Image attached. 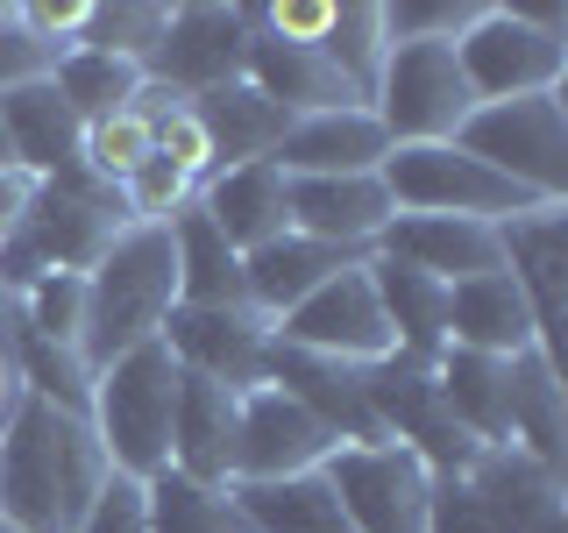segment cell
I'll use <instances>...</instances> for the list:
<instances>
[{
    "label": "cell",
    "instance_id": "1",
    "mask_svg": "<svg viewBox=\"0 0 568 533\" xmlns=\"http://www.w3.org/2000/svg\"><path fill=\"white\" fill-rule=\"evenodd\" d=\"M106 484V449L85 413L22 391L0 420V520L8 533H79Z\"/></svg>",
    "mask_w": 568,
    "mask_h": 533
},
{
    "label": "cell",
    "instance_id": "2",
    "mask_svg": "<svg viewBox=\"0 0 568 533\" xmlns=\"http://www.w3.org/2000/svg\"><path fill=\"white\" fill-rule=\"evenodd\" d=\"M178 306V249L171 228H121L114 249L85 271V363L106 370L114 355H129L142 342L164 334V320Z\"/></svg>",
    "mask_w": 568,
    "mask_h": 533
},
{
    "label": "cell",
    "instance_id": "3",
    "mask_svg": "<svg viewBox=\"0 0 568 533\" xmlns=\"http://www.w3.org/2000/svg\"><path fill=\"white\" fill-rule=\"evenodd\" d=\"M171 413H178V355L164 342H142L93 370V434L106 449V470L150 484L171 470Z\"/></svg>",
    "mask_w": 568,
    "mask_h": 533
},
{
    "label": "cell",
    "instance_id": "4",
    "mask_svg": "<svg viewBox=\"0 0 568 533\" xmlns=\"http://www.w3.org/2000/svg\"><path fill=\"white\" fill-rule=\"evenodd\" d=\"M455 64L476 100H519V93H561L568 79V14L561 8H511L484 0L455 43Z\"/></svg>",
    "mask_w": 568,
    "mask_h": 533
},
{
    "label": "cell",
    "instance_id": "5",
    "mask_svg": "<svg viewBox=\"0 0 568 533\" xmlns=\"http://www.w3.org/2000/svg\"><path fill=\"white\" fill-rule=\"evenodd\" d=\"M462 150L497 178L526 185L532 200L568 207V100L561 93H519V100H484L462 121Z\"/></svg>",
    "mask_w": 568,
    "mask_h": 533
},
{
    "label": "cell",
    "instance_id": "6",
    "mask_svg": "<svg viewBox=\"0 0 568 533\" xmlns=\"http://www.w3.org/2000/svg\"><path fill=\"white\" fill-rule=\"evenodd\" d=\"M384 192L398 213H462V221H519V213L547 207L532 200L526 185L497 178L490 164H476L462 142H413V150H390L384 157Z\"/></svg>",
    "mask_w": 568,
    "mask_h": 533
},
{
    "label": "cell",
    "instance_id": "7",
    "mask_svg": "<svg viewBox=\"0 0 568 533\" xmlns=\"http://www.w3.org/2000/svg\"><path fill=\"white\" fill-rule=\"evenodd\" d=\"M469 79L455 64V43H390V58L377 71V93L369 114L384 121L390 150H413V142H455L462 121L476 114Z\"/></svg>",
    "mask_w": 568,
    "mask_h": 533
},
{
    "label": "cell",
    "instance_id": "8",
    "mask_svg": "<svg viewBox=\"0 0 568 533\" xmlns=\"http://www.w3.org/2000/svg\"><path fill=\"white\" fill-rule=\"evenodd\" d=\"M363 391H369V413H377L384 441H405L434 476L469 470V455L484 449L476 434H462V420L448 413V399H440V384H434V363H419V355L390 349L384 363L363 370Z\"/></svg>",
    "mask_w": 568,
    "mask_h": 533
},
{
    "label": "cell",
    "instance_id": "9",
    "mask_svg": "<svg viewBox=\"0 0 568 533\" xmlns=\"http://www.w3.org/2000/svg\"><path fill=\"white\" fill-rule=\"evenodd\" d=\"M320 476L342 497L355 533H426L434 505V470L405 449V441H363V449H334Z\"/></svg>",
    "mask_w": 568,
    "mask_h": 533
},
{
    "label": "cell",
    "instance_id": "10",
    "mask_svg": "<svg viewBox=\"0 0 568 533\" xmlns=\"http://www.w3.org/2000/svg\"><path fill=\"white\" fill-rule=\"evenodd\" d=\"M271 334H277V342H292V349L355 363V370L384 363V355L398 349V342H390V320L377 306V284H369V257L348 263V271H334L320 292H306L284 320H271Z\"/></svg>",
    "mask_w": 568,
    "mask_h": 533
},
{
    "label": "cell",
    "instance_id": "11",
    "mask_svg": "<svg viewBox=\"0 0 568 533\" xmlns=\"http://www.w3.org/2000/svg\"><path fill=\"white\" fill-rule=\"evenodd\" d=\"M490 533H568V476L526 455L519 441H484L462 470Z\"/></svg>",
    "mask_w": 568,
    "mask_h": 533
},
{
    "label": "cell",
    "instance_id": "12",
    "mask_svg": "<svg viewBox=\"0 0 568 533\" xmlns=\"http://www.w3.org/2000/svg\"><path fill=\"white\" fill-rule=\"evenodd\" d=\"M248 36H256V8H221V0H192V8H171V29L150 58V79L178 86L185 100L213 93V86H235Z\"/></svg>",
    "mask_w": 568,
    "mask_h": 533
},
{
    "label": "cell",
    "instance_id": "13",
    "mask_svg": "<svg viewBox=\"0 0 568 533\" xmlns=\"http://www.w3.org/2000/svg\"><path fill=\"white\" fill-rule=\"evenodd\" d=\"M178 370L213 378L227 391H256L263 384V355H271V320L256 306H171L164 334H156Z\"/></svg>",
    "mask_w": 568,
    "mask_h": 533
},
{
    "label": "cell",
    "instance_id": "14",
    "mask_svg": "<svg viewBox=\"0 0 568 533\" xmlns=\"http://www.w3.org/2000/svg\"><path fill=\"white\" fill-rule=\"evenodd\" d=\"M342 441L320 426L298 399H284L277 384L242 391V426H235V484H271V476L320 470Z\"/></svg>",
    "mask_w": 568,
    "mask_h": 533
},
{
    "label": "cell",
    "instance_id": "15",
    "mask_svg": "<svg viewBox=\"0 0 568 533\" xmlns=\"http://www.w3.org/2000/svg\"><path fill=\"white\" fill-rule=\"evenodd\" d=\"M263 384H277L284 399H298L334 441H342V449L384 441V426H377V413H369V391H363V370H355V363H334V355L292 349V342H277V334H271V355H263Z\"/></svg>",
    "mask_w": 568,
    "mask_h": 533
},
{
    "label": "cell",
    "instance_id": "16",
    "mask_svg": "<svg viewBox=\"0 0 568 533\" xmlns=\"http://www.w3.org/2000/svg\"><path fill=\"white\" fill-rule=\"evenodd\" d=\"M497 242H505V278L519 284L532 328H540V349L555 355L568 328V207H532L497 228Z\"/></svg>",
    "mask_w": 568,
    "mask_h": 533
},
{
    "label": "cell",
    "instance_id": "17",
    "mask_svg": "<svg viewBox=\"0 0 568 533\" xmlns=\"http://www.w3.org/2000/svg\"><path fill=\"white\" fill-rule=\"evenodd\" d=\"M369 257L413 263V271L440 278V284H469V278L505 271L497 221H462V213H390V228L377 235Z\"/></svg>",
    "mask_w": 568,
    "mask_h": 533
},
{
    "label": "cell",
    "instance_id": "18",
    "mask_svg": "<svg viewBox=\"0 0 568 533\" xmlns=\"http://www.w3.org/2000/svg\"><path fill=\"white\" fill-rule=\"evenodd\" d=\"M284 213H292L298 235L334 242V249H377V235L390 228V192L377 171H355V178H292L284 185Z\"/></svg>",
    "mask_w": 568,
    "mask_h": 533
},
{
    "label": "cell",
    "instance_id": "19",
    "mask_svg": "<svg viewBox=\"0 0 568 533\" xmlns=\"http://www.w3.org/2000/svg\"><path fill=\"white\" fill-rule=\"evenodd\" d=\"M242 79L256 86L263 100H277L292 121H306V114H342V107H363V93H355L342 71L327 64V50H320V43H284V36H271V29L248 36Z\"/></svg>",
    "mask_w": 568,
    "mask_h": 533
},
{
    "label": "cell",
    "instance_id": "20",
    "mask_svg": "<svg viewBox=\"0 0 568 533\" xmlns=\"http://www.w3.org/2000/svg\"><path fill=\"white\" fill-rule=\"evenodd\" d=\"M235 426L242 391L178 370V413H171V470L192 484H235Z\"/></svg>",
    "mask_w": 568,
    "mask_h": 533
},
{
    "label": "cell",
    "instance_id": "21",
    "mask_svg": "<svg viewBox=\"0 0 568 533\" xmlns=\"http://www.w3.org/2000/svg\"><path fill=\"white\" fill-rule=\"evenodd\" d=\"M390 135L369 107H342V114H306L292 121L271 164L284 178H355V171H384Z\"/></svg>",
    "mask_w": 568,
    "mask_h": 533
},
{
    "label": "cell",
    "instance_id": "22",
    "mask_svg": "<svg viewBox=\"0 0 568 533\" xmlns=\"http://www.w3.org/2000/svg\"><path fill=\"white\" fill-rule=\"evenodd\" d=\"M284 185H292V178H284L271 157H263V164H227V171L200 178V213L221 228V242L235 249V257H248V249L277 242L284 228H292Z\"/></svg>",
    "mask_w": 568,
    "mask_h": 533
},
{
    "label": "cell",
    "instance_id": "23",
    "mask_svg": "<svg viewBox=\"0 0 568 533\" xmlns=\"http://www.w3.org/2000/svg\"><path fill=\"white\" fill-rule=\"evenodd\" d=\"M348 263H363V249H334V242H313L298 235V228H284L277 242L248 249L242 257V284H248V306L263 320H284L306 292H320L334 271H348Z\"/></svg>",
    "mask_w": 568,
    "mask_h": 533
},
{
    "label": "cell",
    "instance_id": "24",
    "mask_svg": "<svg viewBox=\"0 0 568 533\" xmlns=\"http://www.w3.org/2000/svg\"><path fill=\"white\" fill-rule=\"evenodd\" d=\"M505 441L540 455L547 470L568 476V384L547 349L511 355V399H505Z\"/></svg>",
    "mask_w": 568,
    "mask_h": 533
},
{
    "label": "cell",
    "instance_id": "25",
    "mask_svg": "<svg viewBox=\"0 0 568 533\" xmlns=\"http://www.w3.org/2000/svg\"><path fill=\"white\" fill-rule=\"evenodd\" d=\"M448 349H476V355H526L540 349V328H532L519 284L505 271L490 278H469V284H448Z\"/></svg>",
    "mask_w": 568,
    "mask_h": 533
},
{
    "label": "cell",
    "instance_id": "26",
    "mask_svg": "<svg viewBox=\"0 0 568 533\" xmlns=\"http://www.w3.org/2000/svg\"><path fill=\"white\" fill-rule=\"evenodd\" d=\"M192 121H200L206 142H213V171H227V164H263V157H277L284 129H292V114H284L277 100H263L248 79L200 93V100H192Z\"/></svg>",
    "mask_w": 568,
    "mask_h": 533
},
{
    "label": "cell",
    "instance_id": "27",
    "mask_svg": "<svg viewBox=\"0 0 568 533\" xmlns=\"http://www.w3.org/2000/svg\"><path fill=\"white\" fill-rule=\"evenodd\" d=\"M0 129H8V150L14 164L36 171V178H58L79 164V114L64 107V93L50 79L36 86H14V93H0Z\"/></svg>",
    "mask_w": 568,
    "mask_h": 533
},
{
    "label": "cell",
    "instance_id": "28",
    "mask_svg": "<svg viewBox=\"0 0 568 533\" xmlns=\"http://www.w3.org/2000/svg\"><path fill=\"white\" fill-rule=\"evenodd\" d=\"M369 284H377V306L390 320L398 355L434 363V355L448 349V284L413 271V263H390V257H369Z\"/></svg>",
    "mask_w": 568,
    "mask_h": 533
},
{
    "label": "cell",
    "instance_id": "29",
    "mask_svg": "<svg viewBox=\"0 0 568 533\" xmlns=\"http://www.w3.org/2000/svg\"><path fill=\"white\" fill-rule=\"evenodd\" d=\"M242 505V520L256 533H355L342 497L320 470H298V476H271V484H227Z\"/></svg>",
    "mask_w": 568,
    "mask_h": 533
},
{
    "label": "cell",
    "instance_id": "30",
    "mask_svg": "<svg viewBox=\"0 0 568 533\" xmlns=\"http://www.w3.org/2000/svg\"><path fill=\"white\" fill-rule=\"evenodd\" d=\"M171 249H178V306H248L242 257L221 242V228L200 213V200L171 221Z\"/></svg>",
    "mask_w": 568,
    "mask_h": 533
},
{
    "label": "cell",
    "instance_id": "31",
    "mask_svg": "<svg viewBox=\"0 0 568 533\" xmlns=\"http://www.w3.org/2000/svg\"><path fill=\"white\" fill-rule=\"evenodd\" d=\"M434 384H440V399H448V413L462 420V434L505 441V399H511V363L505 355L440 349L434 355Z\"/></svg>",
    "mask_w": 568,
    "mask_h": 533
},
{
    "label": "cell",
    "instance_id": "32",
    "mask_svg": "<svg viewBox=\"0 0 568 533\" xmlns=\"http://www.w3.org/2000/svg\"><path fill=\"white\" fill-rule=\"evenodd\" d=\"M142 79H150L142 64L106 58V50H64L58 71H50V86H58L64 107L79 114V129H93V121H106V114H129Z\"/></svg>",
    "mask_w": 568,
    "mask_h": 533
},
{
    "label": "cell",
    "instance_id": "33",
    "mask_svg": "<svg viewBox=\"0 0 568 533\" xmlns=\"http://www.w3.org/2000/svg\"><path fill=\"white\" fill-rule=\"evenodd\" d=\"M142 491H150V533H256L227 484H192L178 470H156Z\"/></svg>",
    "mask_w": 568,
    "mask_h": 533
},
{
    "label": "cell",
    "instance_id": "34",
    "mask_svg": "<svg viewBox=\"0 0 568 533\" xmlns=\"http://www.w3.org/2000/svg\"><path fill=\"white\" fill-rule=\"evenodd\" d=\"M14 378H22V391L64 405V413H93V363L71 342H43V334L14 328Z\"/></svg>",
    "mask_w": 568,
    "mask_h": 533
},
{
    "label": "cell",
    "instance_id": "35",
    "mask_svg": "<svg viewBox=\"0 0 568 533\" xmlns=\"http://www.w3.org/2000/svg\"><path fill=\"white\" fill-rule=\"evenodd\" d=\"M327 64L342 71V79L363 93V107H369V93H377V71H384V58H390V36H384V0H334V29H327Z\"/></svg>",
    "mask_w": 568,
    "mask_h": 533
},
{
    "label": "cell",
    "instance_id": "36",
    "mask_svg": "<svg viewBox=\"0 0 568 533\" xmlns=\"http://www.w3.org/2000/svg\"><path fill=\"white\" fill-rule=\"evenodd\" d=\"M164 29H171L164 0H93V14H85V29H79L71 50H106V58H129V64L150 71Z\"/></svg>",
    "mask_w": 568,
    "mask_h": 533
},
{
    "label": "cell",
    "instance_id": "37",
    "mask_svg": "<svg viewBox=\"0 0 568 533\" xmlns=\"http://www.w3.org/2000/svg\"><path fill=\"white\" fill-rule=\"evenodd\" d=\"M14 306H22V328L29 334L79 349V334H85V278L79 271H43L36 284L14 292Z\"/></svg>",
    "mask_w": 568,
    "mask_h": 533
},
{
    "label": "cell",
    "instance_id": "38",
    "mask_svg": "<svg viewBox=\"0 0 568 533\" xmlns=\"http://www.w3.org/2000/svg\"><path fill=\"white\" fill-rule=\"evenodd\" d=\"M156 142H150V121L135 114H106V121H93V129L79 135V157H85V171L93 178H106V185H121V178H129L142 157H150Z\"/></svg>",
    "mask_w": 568,
    "mask_h": 533
},
{
    "label": "cell",
    "instance_id": "39",
    "mask_svg": "<svg viewBox=\"0 0 568 533\" xmlns=\"http://www.w3.org/2000/svg\"><path fill=\"white\" fill-rule=\"evenodd\" d=\"M484 14V0H398L384 8L390 43H462V29Z\"/></svg>",
    "mask_w": 568,
    "mask_h": 533
},
{
    "label": "cell",
    "instance_id": "40",
    "mask_svg": "<svg viewBox=\"0 0 568 533\" xmlns=\"http://www.w3.org/2000/svg\"><path fill=\"white\" fill-rule=\"evenodd\" d=\"M64 50L43 43L29 22H22V0H0V93H14V86H36L58 71Z\"/></svg>",
    "mask_w": 568,
    "mask_h": 533
},
{
    "label": "cell",
    "instance_id": "41",
    "mask_svg": "<svg viewBox=\"0 0 568 533\" xmlns=\"http://www.w3.org/2000/svg\"><path fill=\"white\" fill-rule=\"evenodd\" d=\"M79 533H150V491H142L135 476L106 470V484H100L93 505H85Z\"/></svg>",
    "mask_w": 568,
    "mask_h": 533
},
{
    "label": "cell",
    "instance_id": "42",
    "mask_svg": "<svg viewBox=\"0 0 568 533\" xmlns=\"http://www.w3.org/2000/svg\"><path fill=\"white\" fill-rule=\"evenodd\" d=\"M85 14H93V0H22V22L43 36V43H58V50L79 43Z\"/></svg>",
    "mask_w": 568,
    "mask_h": 533
},
{
    "label": "cell",
    "instance_id": "43",
    "mask_svg": "<svg viewBox=\"0 0 568 533\" xmlns=\"http://www.w3.org/2000/svg\"><path fill=\"white\" fill-rule=\"evenodd\" d=\"M36 200H43V178L22 171V164H0V249L22 235V221H29Z\"/></svg>",
    "mask_w": 568,
    "mask_h": 533
},
{
    "label": "cell",
    "instance_id": "44",
    "mask_svg": "<svg viewBox=\"0 0 568 533\" xmlns=\"http://www.w3.org/2000/svg\"><path fill=\"white\" fill-rule=\"evenodd\" d=\"M14 399H22V378H14V355H0V420L14 413Z\"/></svg>",
    "mask_w": 568,
    "mask_h": 533
},
{
    "label": "cell",
    "instance_id": "45",
    "mask_svg": "<svg viewBox=\"0 0 568 533\" xmlns=\"http://www.w3.org/2000/svg\"><path fill=\"white\" fill-rule=\"evenodd\" d=\"M0 164H14V150H8V129H0Z\"/></svg>",
    "mask_w": 568,
    "mask_h": 533
},
{
    "label": "cell",
    "instance_id": "46",
    "mask_svg": "<svg viewBox=\"0 0 568 533\" xmlns=\"http://www.w3.org/2000/svg\"><path fill=\"white\" fill-rule=\"evenodd\" d=\"M0 533H8V520H0Z\"/></svg>",
    "mask_w": 568,
    "mask_h": 533
}]
</instances>
